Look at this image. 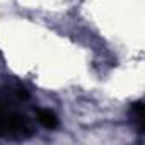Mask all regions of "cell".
Masks as SVG:
<instances>
[{"label": "cell", "mask_w": 145, "mask_h": 145, "mask_svg": "<svg viewBox=\"0 0 145 145\" xmlns=\"http://www.w3.org/2000/svg\"><path fill=\"white\" fill-rule=\"evenodd\" d=\"M29 94L22 89H9L7 96H0V137L5 138H26L33 131L29 120L14 109L12 101H26Z\"/></svg>", "instance_id": "obj_1"}, {"label": "cell", "mask_w": 145, "mask_h": 145, "mask_svg": "<svg viewBox=\"0 0 145 145\" xmlns=\"http://www.w3.org/2000/svg\"><path fill=\"white\" fill-rule=\"evenodd\" d=\"M36 120L39 121V125H43L48 130H53L58 126V116L51 109H46V108H39L36 111Z\"/></svg>", "instance_id": "obj_2"}, {"label": "cell", "mask_w": 145, "mask_h": 145, "mask_svg": "<svg viewBox=\"0 0 145 145\" xmlns=\"http://www.w3.org/2000/svg\"><path fill=\"white\" fill-rule=\"evenodd\" d=\"M130 116H131V121L135 123V126L138 128V131L143 133V130H145V111H143V104L140 101H137V103L131 104Z\"/></svg>", "instance_id": "obj_3"}]
</instances>
